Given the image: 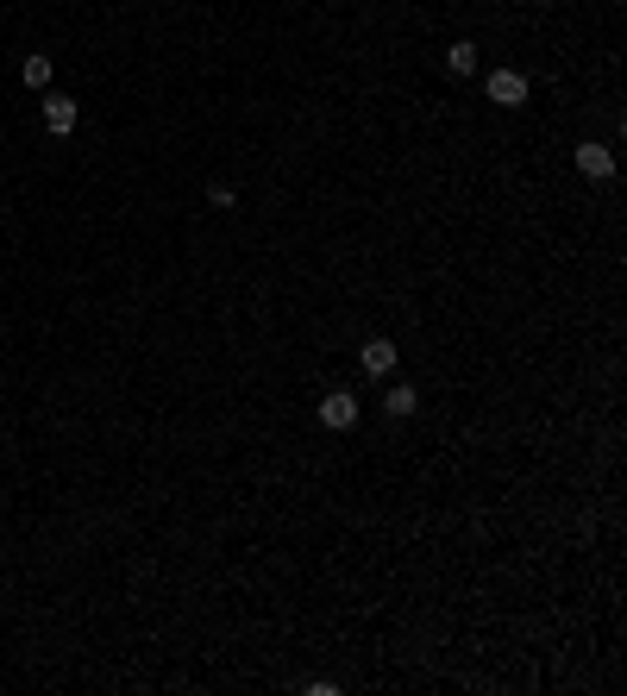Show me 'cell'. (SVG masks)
<instances>
[{"mask_svg":"<svg viewBox=\"0 0 627 696\" xmlns=\"http://www.w3.org/2000/svg\"><path fill=\"white\" fill-rule=\"evenodd\" d=\"M396 358H402V352H396V339H383V333L358 345V370H364L370 383H389V370H396Z\"/></svg>","mask_w":627,"mask_h":696,"instance_id":"6da1fadb","label":"cell"},{"mask_svg":"<svg viewBox=\"0 0 627 696\" xmlns=\"http://www.w3.org/2000/svg\"><path fill=\"white\" fill-rule=\"evenodd\" d=\"M527 95H533V82L521 76V69H490V101L496 107L515 113V107H527Z\"/></svg>","mask_w":627,"mask_h":696,"instance_id":"7a4b0ae2","label":"cell"},{"mask_svg":"<svg viewBox=\"0 0 627 696\" xmlns=\"http://www.w3.org/2000/svg\"><path fill=\"white\" fill-rule=\"evenodd\" d=\"M320 427H333V433L358 427V396H352V389H333V396H320Z\"/></svg>","mask_w":627,"mask_h":696,"instance_id":"3957f363","label":"cell"},{"mask_svg":"<svg viewBox=\"0 0 627 696\" xmlns=\"http://www.w3.org/2000/svg\"><path fill=\"white\" fill-rule=\"evenodd\" d=\"M571 164H577V176H590V182H609V176H615V151H609V145H590V138H584Z\"/></svg>","mask_w":627,"mask_h":696,"instance_id":"277c9868","label":"cell"},{"mask_svg":"<svg viewBox=\"0 0 627 696\" xmlns=\"http://www.w3.org/2000/svg\"><path fill=\"white\" fill-rule=\"evenodd\" d=\"M76 120H82V107L69 101V95H44V132H51V138H69V132H76Z\"/></svg>","mask_w":627,"mask_h":696,"instance_id":"5b68a950","label":"cell"},{"mask_svg":"<svg viewBox=\"0 0 627 696\" xmlns=\"http://www.w3.org/2000/svg\"><path fill=\"white\" fill-rule=\"evenodd\" d=\"M383 408L396 414V421H408V414L421 408V389H414V383H383Z\"/></svg>","mask_w":627,"mask_h":696,"instance_id":"8992f818","label":"cell"},{"mask_svg":"<svg viewBox=\"0 0 627 696\" xmlns=\"http://www.w3.org/2000/svg\"><path fill=\"white\" fill-rule=\"evenodd\" d=\"M477 63H483V57H477V44H471V38H458L452 51H446V69H452V76H477Z\"/></svg>","mask_w":627,"mask_h":696,"instance_id":"52a82bcc","label":"cell"},{"mask_svg":"<svg viewBox=\"0 0 627 696\" xmlns=\"http://www.w3.org/2000/svg\"><path fill=\"white\" fill-rule=\"evenodd\" d=\"M19 76H26V88H38V95H44V88H51V57L32 51L26 63H19Z\"/></svg>","mask_w":627,"mask_h":696,"instance_id":"ba28073f","label":"cell"},{"mask_svg":"<svg viewBox=\"0 0 627 696\" xmlns=\"http://www.w3.org/2000/svg\"><path fill=\"white\" fill-rule=\"evenodd\" d=\"M207 207H220V214L239 207V189H232V182H214V189H207Z\"/></svg>","mask_w":627,"mask_h":696,"instance_id":"9c48e42d","label":"cell"}]
</instances>
